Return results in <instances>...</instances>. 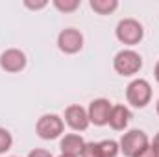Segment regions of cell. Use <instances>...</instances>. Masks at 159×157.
<instances>
[{
    "mask_svg": "<svg viewBox=\"0 0 159 157\" xmlns=\"http://www.w3.org/2000/svg\"><path fill=\"white\" fill-rule=\"evenodd\" d=\"M59 157H74V155H67V154H61Z\"/></svg>",
    "mask_w": 159,
    "mask_h": 157,
    "instance_id": "7402d4cb",
    "label": "cell"
},
{
    "mask_svg": "<svg viewBox=\"0 0 159 157\" xmlns=\"http://www.w3.org/2000/svg\"><path fill=\"white\" fill-rule=\"evenodd\" d=\"M156 109H157V115H159V100H157V107H156Z\"/></svg>",
    "mask_w": 159,
    "mask_h": 157,
    "instance_id": "603a6c76",
    "label": "cell"
},
{
    "mask_svg": "<svg viewBox=\"0 0 159 157\" xmlns=\"http://www.w3.org/2000/svg\"><path fill=\"white\" fill-rule=\"evenodd\" d=\"M46 4H48L46 0H41V2H30V0H26V2H24V6H26L28 9H43Z\"/></svg>",
    "mask_w": 159,
    "mask_h": 157,
    "instance_id": "ac0fdd59",
    "label": "cell"
},
{
    "mask_svg": "<svg viewBox=\"0 0 159 157\" xmlns=\"http://www.w3.org/2000/svg\"><path fill=\"white\" fill-rule=\"evenodd\" d=\"M126 98L133 107H146L152 100V87L146 79H133L126 87Z\"/></svg>",
    "mask_w": 159,
    "mask_h": 157,
    "instance_id": "7a4b0ae2",
    "label": "cell"
},
{
    "mask_svg": "<svg viewBox=\"0 0 159 157\" xmlns=\"http://www.w3.org/2000/svg\"><path fill=\"white\" fill-rule=\"evenodd\" d=\"M57 46L65 54H76L83 46V35L74 28H67L57 35Z\"/></svg>",
    "mask_w": 159,
    "mask_h": 157,
    "instance_id": "52a82bcc",
    "label": "cell"
},
{
    "mask_svg": "<svg viewBox=\"0 0 159 157\" xmlns=\"http://www.w3.org/2000/svg\"><path fill=\"white\" fill-rule=\"evenodd\" d=\"M135 157H159V155H157V152L154 150V146H150V144H148L143 152H139Z\"/></svg>",
    "mask_w": 159,
    "mask_h": 157,
    "instance_id": "e0dca14e",
    "label": "cell"
},
{
    "mask_svg": "<svg viewBox=\"0 0 159 157\" xmlns=\"http://www.w3.org/2000/svg\"><path fill=\"white\" fill-rule=\"evenodd\" d=\"M154 74H156V79L159 81V61H157V65H156V69H154Z\"/></svg>",
    "mask_w": 159,
    "mask_h": 157,
    "instance_id": "44dd1931",
    "label": "cell"
},
{
    "mask_svg": "<svg viewBox=\"0 0 159 157\" xmlns=\"http://www.w3.org/2000/svg\"><path fill=\"white\" fill-rule=\"evenodd\" d=\"M0 67L6 72H20L26 67V56L24 52L17 48H9L0 56Z\"/></svg>",
    "mask_w": 159,
    "mask_h": 157,
    "instance_id": "ba28073f",
    "label": "cell"
},
{
    "mask_svg": "<svg viewBox=\"0 0 159 157\" xmlns=\"http://www.w3.org/2000/svg\"><path fill=\"white\" fill-rule=\"evenodd\" d=\"M28 157H54L50 152H46V150H41V148H35V150H32Z\"/></svg>",
    "mask_w": 159,
    "mask_h": 157,
    "instance_id": "d6986e66",
    "label": "cell"
},
{
    "mask_svg": "<svg viewBox=\"0 0 159 157\" xmlns=\"http://www.w3.org/2000/svg\"><path fill=\"white\" fill-rule=\"evenodd\" d=\"M83 146H85V141H83L80 135H76V133H69V135H65V137L61 139V144H59L61 154L74 155V157L81 155Z\"/></svg>",
    "mask_w": 159,
    "mask_h": 157,
    "instance_id": "30bf717a",
    "label": "cell"
},
{
    "mask_svg": "<svg viewBox=\"0 0 159 157\" xmlns=\"http://www.w3.org/2000/svg\"><path fill=\"white\" fill-rule=\"evenodd\" d=\"M54 7L63 13H70L80 7V0H54Z\"/></svg>",
    "mask_w": 159,
    "mask_h": 157,
    "instance_id": "5bb4252c",
    "label": "cell"
},
{
    "mask_svg": "<svg viewBox=\"0 0 159 157\" xmlns=\"http://www.w3.org/2000/svg\"><path fill=\"white\" fill-rule=\"evenodd\" d=\"M141 67H143V59L133 50H120L113 59V69L120 76H133L141 70Z\"/></svg>",
    "mask_w": 159,
    "mask_h": 157,
    "instance_id": "6da1fadb",
    "label": "cell"
},
{
    "mask_svg": "<svg viewBox=\"0 0 159 157\" xmlns=\"http://www.w3.org/2000/svg\"><path fill=\"white\" fill-rule=\"evenodd\" d=\"M115 34H117V39L120 43H124V44H137L143 39L144 30H143L139 20H135V19H122L117 24Z\"/></svg>",
    "mask_w": 159,
    "mask_h": 157,
    "instance_id": "277c9868",
    "label": "cell"
},
{
    "mask_svg": "<svg viewBox=\"0 0 159 157\" xmlns=\"http://www.w3.org/2000/svg\"><path fill=\"white\" fill-rule=\"evenodd\" d=\"M91 7L100 15H109L119 7L117 0H91Z\"/></svg>",
    "mask_w": 159,
    "mask_h": 157,
    "instance_id": "7c38bea8",
    "label": "cell"
},
{
    "mask_svg": "<svg viewBox=\"0 0 159 157\" xmlns=\"http://www.w3.org/2000/svg\"><path fill=\"white\" fill-rule=\"evenodd\" d=\"M65 129V124H63V118H59L57 115H43L35 124V131L41 139L44 141H52V139H57Z\"/></svg>",
    "mask_w": 159,
    "mask_h": 157,
    "instance_id": "5b68a950",
    "label": "cell"
},
{
    "mask_svg": "<svg viewBox=\"0 0 159 157\" xmlns=\"http://www.w3.org/2000/svg\"><path fill=\"white\" fill-rule=\"evenodd\" d=\"M111 102L106 98H96L91 102L89 105V122H93L94 126H106L109 122V113H111Z\"/></svg>",
    "mask_w": 159,
    "mask_h": 157,
    "instance_id": "8992f818",
    "label": "cell"
},
{
    "mask_svg": "<svg viewBox=\"0 0 159 157\" xmlns=\"http://www.w3.org/2000/svg\"><path fill=\"white\" fill-rule=\"evenodd\" d=\"M81 157H102L98 142H85L83 152H81Z\"/></svg>",
    "mask_w": 159,
    "mask_h": 157,
    "instance_id": "2e32d148",
    "label": "cell"
},
{
    "mask_svg": "<svg viewBox=\"0 0 159 157\" xmlns=\"http://www.w3.org/2000/svg\"><path fill=\"white\" fill-rule=\"evenodd\" d=\"M120 152L126 157H135L139 152H143L148 146V137L141 129H131L122 135L120 139Z\"/></svg>",
    "mask_w": 159,
    "mask_h": 157,
    "instance_id": "3957f363",
    "label": "cell"
},
{
    "mask_svg": "<svg viewBox=\"0 0 159 157\" xmlns=\"http://www.w3.org/2000/svg\"><path fill=\"white\" fill-rule=\"evenodd\" d=\"M98 146H100L102 157H117L120 152V146L115 141H102V142H98Z\"/></svg>",
    "mask_w": 159,
    "mask_h": 157,
    "instance_id": "4fadbf2b",
    "label": "cell"
},
{
    "mask_svg": "<svg viewBox=\"0 0 159 157\" xmlns=\"http://www.w3.org/2000/svg\"><path fill=\"white\" fill-rule=\"evenodd\" d=\"M152 146H154V150L157 152V155H159V133L154 137V144H152Z\"/></svg>",
    "mask_w": 159,
    "mask_h": 157,
    "instance_id": "ffe728a7",
    "label": "cell"
},
{
    "mask_svg": "<svg viewBox=\"0 0 159 157\" xmlns=\"http://www.w3.org/2000/svg\"><path fill=\"white\" fill-rule=\"evenodd\" d=\"M65 122L74 131H85L87 126H89V115L81 105L74 104V105H69L65 109Z\"/></svg>",
    "mask_w": 159,
    "mask_h": 157,
    "instance_id": "9c48e42d",
    "label": "cell"
},
{
    "mask_svg": "<svg viewBox=\"0 0 159 157\" xmlns=\"http://www.w3.org/2000/svg\"><path fill=\"white\" fill-rule=\"evenodd\" d=\"M129 118H131V113L126 105H113L111 107V113H109V126L117 131H122L126 129V126L129 124Z\"/></svg>",
    "mask_w": 159,
    "mask_h": 157,
    "instance_id": "8fae6325",
    "label": "cell"
},
{
    "mask_svg": "<svg viewBox=\"0 0 159 157\" xmlns=\"http://www.w3.org/2000/svg\"><path fill=\"white\" fill-rule=\"evenodd\" d=\"M11 144H13V137H11V133H9L7 129L0 128V154H6V152L11 148Z\"/></svg>",
    "mask_w": 159,
    "mask_h": 157,
    "instance_id": "9a60e30c",
    "label": "cell"
}]
</instances>
